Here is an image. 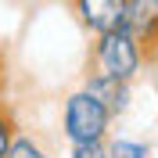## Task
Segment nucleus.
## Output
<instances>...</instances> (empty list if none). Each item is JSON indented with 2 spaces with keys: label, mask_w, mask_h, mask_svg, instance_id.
Returning <instances> with one entry per match:
<instances>
[{
  "label": "nucleus",
  "mask_w": 158,
  "mask_h": 158,
  "mask_svg": "<svg viewBox=\"0 0 158 158\" xmlns=\"http://www.w3.org/2000/svg\"><path fill=\"white\" fill-rule=\"evenodd\" d=\"M129 29L148 47V58H158V0H129Z\"/></svg>",
  "instance_id": "obj_5"
},
{
  "label": "nucleus",
  "mask_w": 158,
  "mask_h": 158,
  "mask_svg": "<svg viewBox=\"0 0 158 158\" xmlns=\"http://www.w3.org/2000/svg\"><path fill=\"white\" fill-rule=\"evenodd\" d=\"M108 158H151V148L133 137H108Z\"/></svg>",
  "instance_id": "obj_7"
},
{
  "label": "nucleus",
  "mask_w": 158,
  "mask_h": 158,
  "mask_svg": "<svg viewBox=\"0 0 158 158\" xmlns=\"http://www.w3.org/2000/svg\"><path fill=\"white\" fill-rule=\"evenodd\" d=\"M69 158H108V140H97V144H72Z\"/></svg>",
  "instance_id": "obj_9"
},
{
  "label": "nucleus",
  "mask_w": 158,
  "mask_h": 158,
  "mask_svg": "<svg viewBox=\"0 0 158 158\" xmlns=\"http://www.w3.org/2000/svg\"><path fill=\"white\" fill-rule=\"evenodd\" d=\"M115 122L104 104H101L86 86L72 90L65 104H61V137L72 144H97V140H108V129Z\"/></svg>",
  "instance_id": "obj_2"
},
{
  "label": "nucleus",
  "mask_w": 158,
  "mask_h": 158,
  "mask_svg": "<svg viewBox=\"0 0 158 158\" xmlns=\"http://www.w3.org/2000/svg\"><path fill=\"white\" fill-rule=\"evenodd\" d=\"M15 133H18L15 115H11L4 104H0V158H7V148H11V140H15Z\"/></svg>",
  "instance_id": "obj_8"
},
{
  "label": "nucleus",
  "mask_w": 158,
  "mask_h": 158,
  "mask_svg": "<svg viewBox=\"0 0 158 158\" xmlns=\"http://www.w3.org/2000/svg\"><path fill=\"white\" fill-rule=\"evenodd\" d=\"M69 7L90 36L115 32L129 22V0H69Z\"/></svg>",
  "instance_id": "obj_3"
},
{
  "label": "nucleus",
  "mask_w": 158,
  "mask_h": 158,
  "mask_svg": "<svg viewBox=\"0 0 158 158\" xmlns=\"http://www.w3.org/2000/svg\"><path fill=\"white\" fill-rule=\"evenodd\" d=\"M148 47H144V40L137 32L122 25L115 32H104V36H94V47H90V69L104 72V76H115V79H133L144 72L148 65Z\"/></svg>",
  "instance_id": "obj_1"
},
{
  "label": "nucleus",
  "mask_w": 158,
  "mask_h": 158,
  "mask_svg": "<svg viewBox=\"0 0 158 158\" xmlns=\"http://www.w3.org/2000/svg\"><path fill=\"white\" fill-rule=\"evenodd\" d=\"M7 158H50V151L43 148V140H40V137L18 129L15 140H11V148H7Z\"/></svg>",
  "instance_id": "obj_6"
},
{
  "label": "nucleus",
  "mask_w": 158,
  "mask_h": 158,
  "mask_svg": "<svg viewBox=\"0 0 158 158\" xmlns=\"http://www.w3.org/2000/svg\"><path fill=\"white\" fill-rule=\"evenodd\" d=\"M4 83H7V54L0 47V94H4Z\"/></svg>",
  "instance_id": "obj_10"
},
{
  "label": "nucleus",
  "mask_w": 158,
  "mask_h": 158,
  "mask_svg": "<svg viewBox=\"0 0 158 158\" xmlns=\"http://www.w3.org/2000/svg\"><path fill=\"white\" fill-rule=\"evenodd\" d=\"M83 86L94 94V97L104 104V108L111 111V115H126L129 104H133V83H126V79H115V76H104V72L90 69L86 79H83Z\"/></svg>",
  "instance_id": "obj_4"
}]
</instances>
